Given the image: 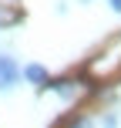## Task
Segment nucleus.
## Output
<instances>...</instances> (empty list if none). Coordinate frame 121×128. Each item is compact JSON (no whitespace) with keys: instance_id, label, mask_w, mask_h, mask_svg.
<instances>
[{"instance_id":"nucleus-1","label":"nucleus","mask_w":121,"mask_h":128,"mask_svg":"<svg viewBox=\"0 0 121 128\" xmlns=\"http://www.w3.org/2000/svg\"><path fill=\"white\" fill-rule=\"evenodd\" d=\"M17 81H20V68H17V61L7 58V54H0V91H10Z\"/></svg>"},{"instance_id":"nucleus-2","label":"nucleus","mask_w":121,"mask_h":128,"mask_svg":"<svg viewBox=\"0 0 121 128\" xmlns=\"http://www.w3.org/2000/svg\"><path fill=\"white\" fill-rule=\"evenodd\" d=\"M20 74H24L30 84H37V88H47V84H51V74H47V71L40 68V64H27V68L20 71Z\"/></svg>"},{"instance_id":"nucleus-3","label":"nucleus","mask_w":121,"mask_h":128,"mask_svg":"<svg viewBox=\"0 0 121 128\" xmlns=\"http://www.w3.org/2000/svg\"><path fill=\"white\" fill-rule=\"evenodd\" d=\"M54 88H57V91H61V94H64V98H67V94H71V91H74V81H61V84H54Z\"/></svg>"},{"instance_id":"nucleus-4","label":"nucleus","mask_w":121,"mask_h":128,"mask_svg":"<svg viewBox=\"0 0 121 128\" xmlns=\"http://www.w3.org/2000/svg\"><path fill=\"white\" fill-rule=\"evenodd\" d=\"M71 128H91V122H88V118H74V125H71Z\"/></svg>"},{"instance_id":"nucleus-5","label":"nucleus","mask_w":121,"mask_h":128,"mask_svg":"<svg viewBox=\"0 0 121 128\" xmlns=\"http://www.w3.org/2000/svg\"><path fill=\"white\" fill-rule=\"evenodd\" d=\"M115 125H118V118H115V115H108V118H104V128H115Z\"/></svg>"},{"instance_id":"nucleus-6","label":"nucleus","mask_w":121,"mask_h":128,"mask_svg":"<svg viewBox=\"0 0 121 128\" xmlns=\"http://www.w3.org/2000/svg\"><path fill=\"white\" fill-rule=\"evenodd\" d=\"M111 7H115V10H118V14H121V0H111Z\"/></svg>"}]
</instances>
